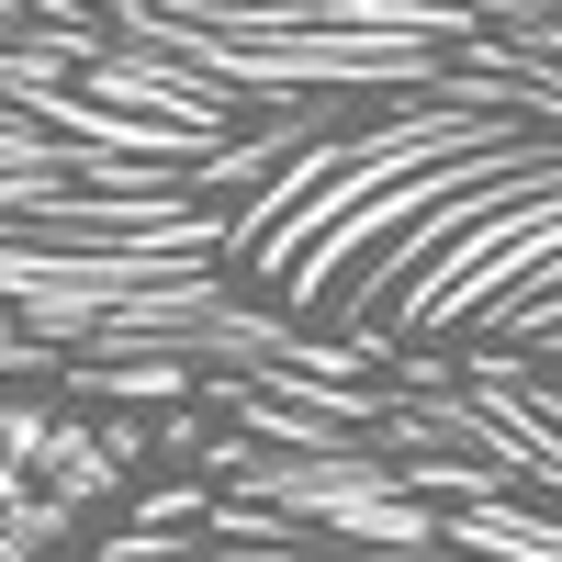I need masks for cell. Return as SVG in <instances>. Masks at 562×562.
Here are the masks:
<instances>
[{"label":"cell","instance_id":"cell-1","mask_svg":"<svg viewBox=\"0 0 562 562\" xmlns=\"http://www.w3.org/2000/svg\"><path fill=\"white\" fill-rule=\"evenodd\" d=\"M113 473H124V461H113L102 439H79V428H57V450H45V495H57V506L113 495Z\"/></svg>","mask_w":562,"mask_h":562},{"label":"cell","instance_id":"cell-3","mask_svg":"<svg viewBox=\"0 0 562 562\" xmlns=\"http://www.w3.org/2000/svg\"><path fill=\"white\" fill-rule=\"evenodd\" d=\"M0 450H12L23 473H45V450H57V416H45V405H0Z\"/></svg>","mask_w":562,"mask_h":562},{"label":"cell","instance_id":"cell-4","mask_svg":"<svg viewBox=\"0 0 562 562\" xmlns=\"http://www.w3.org/2000/svg\"><path fill=\"white\" fill-rule=\"evenodd\" d=\"M23 495H34V473H23V461H12V450H0V518H12V506H23Z\"/></svg>","mask_w":562,"mask_h":562},{"label":"cell","instance_id":"cell-2","mask_svg":"<svg viewBox=\"0 0 562 562\" xmlns=\"http://www.w3.org/2000/svg\"><path fill=\"white\" fill-rule=\"evenodd\" d=\"M57 540H68V506L45 495V484H34V495L12 506V518H0V562H45Z\"/></svg>","mask_w":562,"mask_h":562}]
</instances>
